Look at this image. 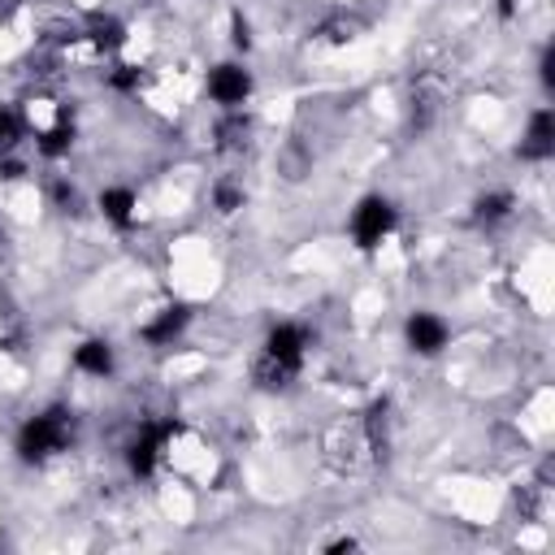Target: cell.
Masks as SVG:
<instances>
[{
	"label": "cell",
	"mask_w": 555,
	"mask_h": 555,
	"mask_svg": "<svg viewBox=\"0 0 555 555\" xmlns=\"http://www.w3.org/2000/svg\"><path fill=\"white\" fill-rule=\"evenodd\" d=\"M78 442V412L61 399L26 412L13 429V460L26 468H43L61 455H69Z\"/></svg>",
	"instance_id": "obj_1"
},
{
	"label": "cell",
	"mask_w": 555,
	"mask_h": 555,
	"mask_svg": "<svg viewBox=\"0 0 555 555\" xmlns=\"http://www.w3.org/2000/svg\"><path fill=\"white\" fill-rule=\"evenodd\" d=\"M399 221H403V212H399V204H395L386 191H364V195H356V204L347 208V243H351L356 251L373 256V251H382V247L395 238Z\"/></svg>",
	"instance_id": "obj_2"
},
{
	"label": "cell",
	"mask_w": 555,
	"mask_h": 555,
	"mask_svg": "<svg viewBox=\"0 0 555 555\" xmlns=\"http://www.w3.org/2000/svg\"><path fill=\"white\" fill-rule=\"evenodd\" d=\"M204 100L217 108V113H238V108H251L256 91H260V78L256 69L243 61V56H221L212 65H204Z\"/></svg>",
	"instance_id": "obj_3"
},
{
	"label": "cell",
	"mask_w": 555,
	"mask_h": 555,
	"mask_svg": "<svg viewBox=\"0 0 555 555\" xmlns=\"http://www.w3.org/2000/svg\"><path fill=\"white\" fill-rule=\"evenodd\" d=\"M399 338H403V347H408L416 360H438V356L451 351V343H455V325H451L447 312L416 304V308L403 312V321H399Z\"/></svg>",
	"instance_id": "obj_4"
},
{
	"label": "cell",
	"mask_w": 555,
	"mask_h": 555,
	"mask_svg": "<svg viewBox=\"0 0 555 555\" xmlns=\"http://www.w3.org/2000/svg\"><path fill=\"white\" fill-rule=\"evenodd\" d=\"M256 356L282 364V369L295 373V377H304V364H308V356H312V330H308V321H295V317L269 321L264 334H260Z\"/></svg>",
	"instance_id": "obj_5"
},
{
	"label": "cell",
	"mask_w": 555,
	"mask_h": 555,
	"mask_svg": "<svg viewBox=\"0 0 555 555\" xmlns=\"http://www.w3.org/2000/svg\"><path fill=\"white\" fill-rule=\"evenodd\" d=\"M91 208H95V217H100L108 230L126 234V230H134L139 217H143V191H139L134 182H126V178H113V182H100V186H95Z\"/></svg>",
	"instance_id": "obj_6"
},
{
	"label": "cell",
	"mask_w": 555,
	"mask_h": 555,
	"mask_svg": "<svg viewBox=\"0 0 555 555\" xmlns=\"http://www.w3.org/2000/svg\"><path fill=\"white\" fill-rule=\"evenodd\" d=\"M191 321H195L191 304H182V299H169V304L152 308V312H147V317L134 325V338H139L147 351H169V347H178V343L186 338Z\"/></svg>",
	"instance_id": "obj_7"
},
{
	"label": "cell",
	"mask_w": 555,
	"mask_h": 555,
	"mask_svg": "<svg viewBox=\"0 0 555 555\" xmlns=\"http://www.w3.org/2000/svg\"><path fill=\"white\" fill-rule=\"evenodd\" d=\"M69 369L87 382H113L117 369H121V351L108 334H82L74 347H69Z\"/></svg>",
	"instance_id": "obj_8"
},
{
	"label": "cell",
	"mask_w": 555,
	"mask_h": 555,
	"mask_svg": "<svg viewBox=\"0 0 555 555\" xmlns=\"http://www.w3.org/2000/svg\"><path fill=\"white\" fill-rule=\"evenodd\" d=\"M520 160L525 165H546L555 156V113L551 104H533L520 121Z\"/></svg>",
	"instance_id": "obj_9"
},
{
	"label": "cell",
	"mask_w": 555,
	"mask_h": 555,
	"mask_svg": "<svg viewBox=\"0 0 555 555\" xmlns=\"http://www.w3.org/2000/svg\"><path fill=\"white\" fill-rule=\"evenodd\" d=\"M516 212H520V195H516L512 186H503V182L477 191V199H473V221H477L481 230H499V225H507Z\"/></svg>",
	"instance_id": "obj_10"
},
{
	"label": "cell",
	"mask_w": 555,
	"mask_h": 555,
	"mask_svg": "<svg viewBox=\"0 0 555 555\" xmlns=\"http://www.w3.org/2000/svg\"><path fill=\"white\" fill-rule=\"evenodd\" d=\"M204 204H208L217 217H238V212L247 208V186H243V178L217 173V178L208 182V191H204Z\"/></svg>",
	"instance_id": "obj_11"
},
{
	"label": "cell",
	"mask_w": 555,
	"mask_h": 555,
	"mask_svg": "<svg viewBox=\"0 0 555 555\" xmlns=\"http://www.w3.org/2000/svg\"><path fill=\"white\" fill-rule=\"evenodd\" d=\"M30 143V121L17 100H0V156L4 152H26Z\"/></svg>",
	"instance_id": "obj_12"
},
{
	"label": "cell",
	"mask_w": 555,
	"mask_h": 555,
	"mask_svg": "<svg viewBox=\"0 0 555 555\" xmlns=\"http://www.w3.org/2000/svg\"><path fill=\"white\" fill-rule=\"evenodd\" d=\"M9 243V221H4V212H0V247Z\"/></svg>",
	"instance_id": "obj_13"
}]
</instances>
